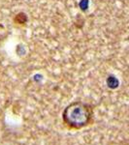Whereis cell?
<instances>
[{
    "mask_svg": "<svg viewBox=\"0 0 129 145\" xmlns=\"http://www.w3.org/2000/svg\"><path fill=\"white\" fill-rule=\"evenodd\" d=\"M94 109L90 104L74 101L70 103L62 111V122L69 130H82L93 122Z\"/></svg>",
    "mask_w": 129,
    "mask_h": 145,
    "instance_id": "6da1fadb",
    "label": "cell"
},
{
    "mask_svg": "<svg viewBox=\"0 0 129 145\" xmlns=\"http://www.w3.org/2000/svg\"><path fill=\"white\" fill-rule=\"evenodd\" d=\"M0 39H1V36H0Z\"/></svg>",
    "mask_w": 129,
    "mask_h": 145,
    "instance_id": "7a4b0ae2",
    "label": "cell"
}]
</instances>
